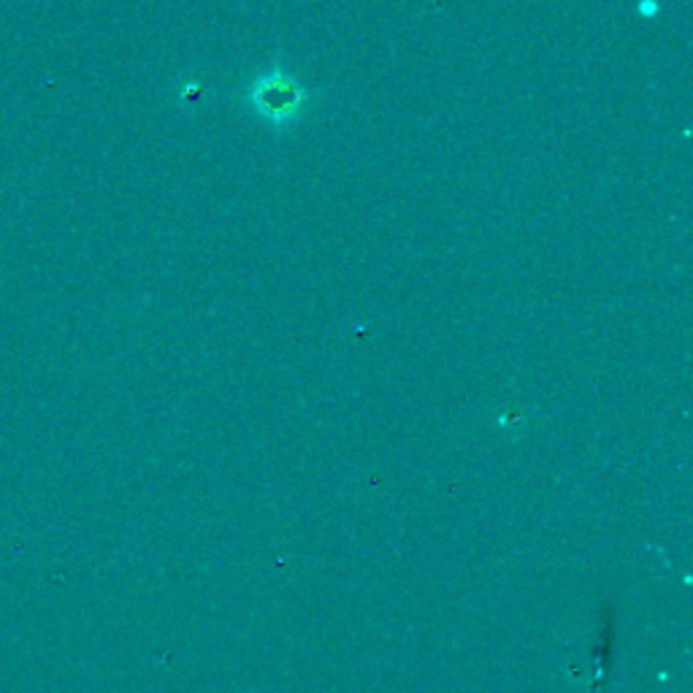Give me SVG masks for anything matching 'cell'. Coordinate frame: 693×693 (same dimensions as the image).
<instances>
[{
    "label": "cell",
    "instance_id": "cell-1",
    "mask_svg": "<svg viewBox=\"0 0 693 693\" xmlns=\"http://www.w3.org/2000/svg\"><path fill=\"white\" fill-rule=\"evenodd\" d=\"M247 104H250L252 115L268 128L287 131L296 122L303 120L312 95H309L307 84L296 76V73L285 69H272L255 79L247 89Z\"/></svg>",
    "mask_w": 693,
    "mask_h": 693
},
{
    "label": "cell",
    "instance_id": "cell-2",
    "mask_svg": "<svg viewBox=\"0 0 693 693\" xmlns=\"http://www.w3.org/2000/svg\"><path fill=\"white\" fill-rule=\"evenodd\" d=\"M640 11H642V16H656L658 14V3H656V0H645V3L640 5Z\"/></svg>",
    "mask_w": 693,
    "mask_h": 693
}]
</instances>
